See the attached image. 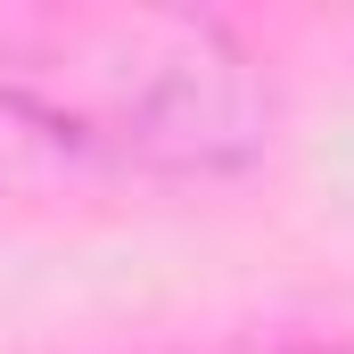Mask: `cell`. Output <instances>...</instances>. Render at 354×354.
Returning <instances> with one entry per match:
<instances>
[{
    "instance_id": "6da1fadb",
    "label": "cell",
    "mask_w": 354,
    "mask_h": 354,
    "mask_svg": "<svg viewBox=\"0 0 354 354\" xmlns=\"http://www.w3.org/2000/svg\"><path fill=\"white\" fill-rule=\"evenodd\" d=\"M8 115L75 157L231 174L264 149L272 91L231 25L189 8H132L41 25V50L8 83Z\"/></svg>"
},
{
    "instance_id": "7a4b0ae2",
    "label": "cell",
    "mask_w": 354,
    "mask_h": 354,
    "mask_svg": "<svg viewBox=\"0 0 354 354\" xmlns=\"http://www.w3.org/2000/svg\"><path fill=\"white\" fill-rule=\"evenodd\" d=\"M288 354H354V346H330V338H313V346H288Z\"/></svg>"
}]
</instances>
